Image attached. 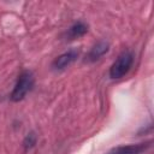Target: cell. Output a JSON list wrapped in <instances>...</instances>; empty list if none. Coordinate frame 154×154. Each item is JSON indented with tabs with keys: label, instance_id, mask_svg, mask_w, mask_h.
<instances>
[{
	"label": "cell",
	"instance_id": "cell-1",
	"mask_svg": "<svg viewBox=\"0 0 154 154\" xmlns=\"http://www.w3.org/2000/svg\"><path fill=\"white\" fill-rule=\"evenodd\" d=\"M34 87V76L30 71H23L14 84V88L10 95V99L14 102H18L25 97V95Z\"/></svg>",
	"mask_w": 154,
	"mask_h": 154
},
{
	"label": "cell",
	"instance_id": "cell-2",
	"mask_svg": "<svg viewBox=\"0 0 154 154\" xmlns=\"http://www.w3.org/2000/svg\"><path fill=\"white\" fill-rule=\"evenodd\" d=\"M132 64H134V54L130 51L123 52L117 58V60L112 64V66L109 69V76H111V78L118 79V78L124 77L129 72V70L131 69Z\"/></svg>",
	"mask_w": 154,
	"mask_h": 154
},
{
	"label": "cell",
	"instance_id": "cell-3",
	"mask_svg": "<svg viewBox=\"0 0 154 154\" xmlns=\"http://www.w3.org/2000/svg\"><path fill=\"white\" fill-rule=\"evenodd\" d=\"M79 55V52L77 49H69L67 52H64L59 57H57L53 61V69L54 70H64L69 65H71Z\"/></svg>",
	"mask_w": 154,
	"mask_h": 154
},
{
	"label": "cell",
	"instance_id": "cell-4",
	"mask_svg": "<svg viewBox=\"0 0 154 154\" xmlns=\"http://www.w3.org/2000/svg\"><path fill=\"white\" fill-rule=\"evenodd\" d=\"M149 147L148 143H138V144H128V146H119L111 149L107 154H141Z\"/></svg>",
	"mask_w": 154,
	"mask_h": 154
},
{
	"label": "cell",
	"instance_id": "cell-5",
	"mask_svg": "<svg viewBox=\"0 0 154 154\" xmlns=\"http://www.w3.org/2000/svg\"><path fill=\"white\" fill-rule=\"evenodd\" d=\"M108 43L105 42V41H100L97 42L95 46H93V48L89 51V53L85 55V61H89V63H93V61H96L97 59H100L105 53L108 52Z\"/></svg>",
	"mask_w": 154,
	"mask_h": 154
},
{
	"label": "cell",
	"instance_id": "cell-6",
	"mask_svg": "<svg viewBox=\"0 0 154 154\" xmlns=\"http://www.w3.org/2000/svg\"><path fill=\"white\" fill-rule=\"evenodd\" d=\"M87 31H88V26L83 22H77L70 26V29L66 32V36L70 40H75V38H78V37L85 35Z\"/></svg>",
	"mask_w": 154,
	"mask_h": 154
},
{
	"label": "cell",
	"instance_id": "cell-7",
	"mask_svg": "<svg viewBox=\"0 0 154 154\" xmlns=\"http://www.w3.org/2000/svg\"><path fill=\"white\" fill-rule=\"evenodd\" d=\"M35 143H36V135H35L34 132L28 134V136L25 137V140H24V142H23L25 149H30V148H32V147L35 146Z\"/></svg>",
	"mask_w": 154,
	"mask_h": 154
}]
</instances>
